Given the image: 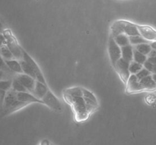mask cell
<instances>
[{
  "label": "cell",
  "instance_id": "cell-24",
  "mask_svg": "<svg viewBox=\"0 0 156 145\" xmlns=\"http://www.w3.org/2000/svg\"><path fill=\"white\" fill-rule=\"evenodd\" d=\"M115 39L116 43L120 46V47H125V46L129 45V36H126V34H120L117 36V37L114 38Z\"/></svg>",
  "mask_w": 156,
  "mask_h": 145
},
{
  "label": "cell",
  "instance_id": "cell-1",
  "mask_svg": "<svg viewBox=\"0 0 156 145\" xmlns=\"http://www.w3.org/2000/svg\"><path fill=\"white\" fill-rule=\"evenodd\" d=\"M63 98L71 106L74 112V119L77 123L86 121L89 117L82 94V88L73 87L65 89L62 92Z\"/></svg>",
  "mask_w": 156,
  "mask_h": 145
},
{
  "label": "cell",
  "instance_id": "cell-8",
  "mask_svg": "<svg viewBox=\"0 0 156 145\" xmlns=\"http://www.w3.org/2000/svg\"><path fill=\"white\" fill-rule=\"evenodd\" d=\"M126 91L128 94H136V93L146 91L144 87L140 83L136 74H131L126 85Z\"/></svg>",
  "mask_w": 156,
  "mask_h": 145
},
{
  "label": "cell",
  "instance_id": "cell-23",
  "mask_svg": "<svg viewBox=\"0 0 156 145\" xmlns=\"http://www.w3.org/2000/svg\"><path fill=\"white\" fill-rule=\"evenodd\" d=\"M12 88L16 92H27V90L24 88V85L17 78L16 76H15V78L12 79Z\"/></svg>",
  "mask_w": 156,
  "mask_h": 145
},
{
  "label": "cell",
  "instance_id": "cell-9",
  "mask_svg": "<svg viewBox=\"0 0 156 145\" xmlns=\"http://www.w3.org/2000/svg\"><path fill=\"white\" fill-rule=\"evenodd\" d=\"M139 33L148 42H153L156 40V30L149 26L137 25Z\"/></svg>",
  "mask_w": 156,
  "mask_h": 145
},
{
  "label": "cell",
  "instance_id": "cell-36",
  "mask_svg": "<svg viewBox=\"0 0 156 145\" xmlns=\"http://www.w3.org/2000/svg\"><path fill=\"white\" fill-rule=\"evenodd\" d=\"M149 57H156V50L155 49H152V51L150 52V53L149 54Z\"/></svg>",
  "mask_w": 156,
  "mask_h": 145
},
{
  "label": "cell",
  "instance_id": "cell-20",
  "mask_svg": "<svg viewBox=\"0 0 156 145\" xmlns=\"http://www.w3.org/2000/svg\"><path fill=\"white\" fill-rule=\"evenodd\" d=\"M0 55H1L2 57L4 59V60L16 59L6 44H4V45L1 47V49H0Z\"/></svg>",
  "mask_w": 156,
  "mask_h": 145
},
{
  "label": "cell",
  "instance_id": "cell-21",
  "mask_svg": "<svg viewBox=\"0 0 156 145\" xmlns=\"http://www.w3.org/2000/svg\"><path fill=\"white\" fill-rule=\"evenodd\" d=\"M20 63H21V68H22V71L24 74H27V75L30 76L32 77L33 78H34L35 80H37V78H36V74H35L34 71H33L31 67L24 60H21L20 61Z\"/></svg>",
  "mask_w": 156,
  "mask_h": 145
},
{
  "label": "cell",
  "instance_id": "cell-7",
  "mask_svg": "<svg viewBox=\"0 0 156 145\" xmlns=\"http://www.w3.org/2000/svg\"><path fill=\"white\" fill-rule=\"evenodd\" d=\"M22 53H23V60L25 61V62H27L30 67H31L33 71H34L35 74H36L37 81L44 84V85H47L45 78H44V74H43L42 71H41V68H40V67L38 66L36 62H35V61L30 57V55H28V53H27V52L24 51V50H23Z\"/></svg>",
  "mask_w": 156,
  "mask_h": 145
},
{
  "label": "cell",
  "instance_id": "cell-4",
  "mask_svg": "<svg viewBox=\"0 0 156 145\" xmlns=\"http://www.w3.org/2000/svg\"><path fill=\"white\" fill-rule=\"evenodd\" d=\"M129 63L130 62H128L121 58L114 67L124 85L127 84L128 80L131 75L130 72H129Z\"/></svg>",
  "mask_w": 156,
  "mask_h": 145
},
{
  "label": "cell",
  "instance_id": "cell-27",
  "mask_svg": "<svg viewBox=\"0 0 156 145\" xmlns=\"http://www.w3.org/2000/svg\"><path fill=\"white\" fill-rule=\"evenodd\" d=\"M143 68V65H141L135 61H132L129 63V72L131 74H136Z\"/></svg>",
  "mask_w": 156,
  "mask_h": 145
},
{
  "label": "cell",
  "instance_id": "cell-6",
  "mask_svg": "<svg viewBox=\"0 0 156 145\" xmlns=\"http://www.w3.org/2000/svg\"><path fill=\"white\" fill-rule=\"evenodd\" d=\"M41 100L44 104L50 108L52 110L56 111V112H61L62 110V105H61L59 100L50 90L47 91V94L43 97Z\"/></svg>",
  "mask_w": 156,
  "mask_h": 145
},
{
  "label": "cell",
  "instance_id": "cell-38",
  "mask_svg": "<svg viewBox=\"0 0 156 145\" xmlns=\"http://www.w3.org/2000/svg\"><path fill=\"white\" fill-rule=\"evenodd\" d=\"M4 30V26H3V24L0 22V33H3Z\"/></svg>",
  "mask_w": 156,
  "mask_h": 145
},
{
  "label": "cell",
  "instance_id": "cell-2",
  "mask_svg": "<svg viewBox=\"0 0 156 145\" xmlns=\"http://www.w3.org/2000/svg\"><path fill=\"white\" fill-rule=\"evenodd\" d=\"M3 35L5 38L6 45L8 46L15 59L18 61L23 60V49L20 47L16 38L14 36L11 30H5L3 32Z\"/></svg>",
  "mask_w": 156,
  "mask_h": 145
},
{
  "label": "cell",
  "instance_id": "cell-32",
  "mask_svg": "<svg viewBox=\"0 0 156 145\" xmlns=\"http://www.w3.org/2000/svg\"><path fill=\"white\" fill-rule=\"evenodd\" d=\"M6 94H7V91H3V90H0V114L2 112L3 105H4L5 98Z\"/></svg>",
  "mask_w": 156,
  "mask_h": 145
},
{
  "label": "cell",
  "instance_id": "cell-15",
  "mask_svg": "<svg viewBox=\"0 0 156 145\" xmlns=\"http://www.w3.org/2000/svg\"><path fill=\"white\" fill-rule=\"evenodd\" d=\"M17 100H18V99H17L16 91H14L12 88L9 90V91H7L5 98V102H4V105H3V109H2V113L3 112V111H5L6 109H8V108H9L12 103H15ZM1 114H0V115H1Z\"/></svg>",
  "mask_w": 156,
  "mask_h": 145
},
{
  "label": "cell",
  "instance_id": "cell-19",
  "mask_svg": "<svg viewBox=\"0 0 156 145\" xmlns=\"http://www.w3.org/2000/svg\"><path fill=\"white\" fill-rule=\"evenodd\" d=\"M140 81L143 85V86L144 87L146 91H154V90H156V83L154 81L152 74L144 78L142 80H140Z\"/></svg>",
  "mask_w": 156,
  "mask_h": 145
},
{
  "label": "cell",
  "instance_id": "cell-33",
  "mask_svg": "<svg viewBox=\"0 0 156 145\" xmlns=\"http://www.w3.org/2000/svg\"><path fill=\"white\" fill-rule=\"evenodd\" d=\"M153 66L154 65H152V63H151L150 62H149V61H146V62H145L144 64H143V68H145L146 69H147L148 71H149L150 72H152V69H153Z\"/></svg>",
  "mask_w": 156,
  "mask_h": 145
},
{
  "label": "cell",
  "instance_id": "cell-14",
  "mask_svg": "<svg viewBox=\"0 0 156 145\" xmlns=\"http://www.w3.org/2000/svg\"><path fill=\"white\" fill-rule=\"evenodd\" d=\"M126 21H117L111 27V36L117 37L120 34H124V27Z\"/></svg>",
  "mask_w": 156,
  "mask_h": 145
},
{
  "label": "cell",
  "instance_id": "cell-12",
  "mask_svg": "<svg viewBox=\"0 0 156 145\" xmlns=\"http://www.w3.org/2000/svg\"><path fill=\"white\" fill-rule=\"evenodd\" d=\"M27 105H29L28 103H24V102H21L20 101V100H17L16 101H15L14 103H12V104L11 105L8 109H6L5 110L3 111L2 113L1 114V116H6L10 115V114L13 113V112H16V111L25 107V106H27Z\"/></svg>",
  "mask_w": 156,
  "mask_h": 145
},
{
  "label": "cell",
  "instance_id": "cell-10",
  "mask_svg": "<svg viewBox=\"0 0 156 145\" xmlns=\"http://www.w3.org/2000/svg\"><path fill=\"white\" fill-rule=\"evenodd\" d=\"M15 76L21 81V83L24 85V87L27 90V91L30 92V94H33L37 80H35L34 78H33L30 76L27 75V74H24V73L16 74Z\"/></svg>",
  "mask_w": 156,
  "mask_h": 145
},
{
  "label": "cell",
  "instance_id": "cell-40",
  "mask_svg": "<svg viewBox=\"0 0 156 145\" xmlns=\"http://www.w3.org/2000/svg\"><path fill=\"white\" fill-rule=\"evenodd\" d=\"M152 73H153V74H156V65H154L153 69H152Z\"/></svg>",
  "mask_w": 156,
  "mask_h": 145
},
{
  "label": "cell",
  "instance_id": "cell-25",
  "mask_svg": "<svg viewBox=\"0 0 156 145\" xmlns=\"http://www.w3.org/2000/svg\"><path fill=\"white\" fill-rule=\"evenodd\" d=\"M133 61L143 65L147 61V56L142 54L141 53L134 49L133 50Z\"/></svg>",
  "mask_w": 156,
  "mask_h": 145
},
{
  "label": "cell",
  "instance_id": "cell-11",
  "mask_svg": "<svg viewBox=\"0 0 156 145\" xmlns=\"http://www.w3.org/2000/svg\"><path fill=\"white\" fill-rule=\"evenodd\" d=\"M17 99L21 102H24L28 104L32 103H43L42 100L37 98L34 95L30 94V92H17Z\"/></svg>",
  "mask_w": 156,
  "mask_h": 145
},
{
  "label": "cell",
  "instance_id": "cell-37",
  "mask_svg": "<svg viewBox=\"0 0 156 145\" xmlns=\"http://www.w3.org/2000/svg\"><path fill=\"white\" fill-rule=\"evenodd\" d=\"M50 144H51L49 142L48 140H44V141H41V145H50Z\"/></svg>",
  "mask_w": 156,
  "mask_h": 145
},
{
  "label": "cell",
  "instance_id": "cell-28",
  "mask_svg": "<svg viewBox=\"0 0 156 145\" xmlns=\"http://www.w3.org/2000/svg\"><path fill=\"white\" fill-rule=\"evenodd\" d=\"M12 80H2L0 81V90L9 91L12 89Z\"/></svg>",
  "mask_w": 156,
  "mask_h": 145
},
{
  "label": "cell",
  "instance_id": "cell-16",
  "mask_svg": "<svg viewBox=\"0 0 156 145\" xmlns=\"http://www.w3.org/2000/svg\"><path fill=\"white\" fill-rule=\"evenodd\" d=\"M6 65L9 68V69L15 73V74H23L22 68H21V63L20 61L17 60V59H12V60H5Z\"/></svg>",
  "mask_w": 156,
  "mask_h": 145
},
{
  "label": "cell",
  "instance_id": "cell-5",
  "mask_svg": "<svg viewBox=\"0 0 156 145\" xmlns=\"http://www.w3.org/2000/svg\"><path fill=\"white\" fill-rule=\"evenodd\" d=\"M82 94H83V97L85 102L87 110H88L89 115L91 116V114L95 112L98 108V100L95 96L94 95V94L91 91H88V89L82 88Z\"/></svg>",
  "mask_w": 156,
  "mask_h": 145
},
{
  "label": "cell",
  "instance_id": "cell-3",
  "mask_svg": "<svg viewBox=\"0 0 156 145\" xmlns=\"http://www.w3.org/2000/svg\"><path fill=\"white\" fill-rule=\"evenodd\" d=\"M108 53L111 64L114 67L116 63L122 58V53L121 47L116 43L115 39L111 36L108 40Z\"/></svg>",
  "mask_w": 156,
  "mask_h": 145
},
{
  "label": "cell",
  "instance_id": "cell-39",
  "mask_svg": "<svg viewBox=\"0 0 156 145\" xmlns=\"http://www.w3.org/2000/svg\"><path fill=\"white\" fill-rule=\"evenodd\" d=\"M150 45L152 49H155V50H156V41H153V42H152V43H151Z\"/></svg>",
  "mask_w": 156,
  "mask_h": 145
},
{
  "label": "cell",
  "instance_id": "cell-31",
  "mask_svg": "<svg viewBox=\"0 0 156 145\" xmlns=\"http://www.w3.org/2000/svg\"><path fill=\"white\" fill-rule=\"evenodd\" d=\"M0 69L3 70V71H6V72L15 74V73H13L12 71H11L10 69H9V68L8 67V65H6V63H5V62L4 59L2 57L1 55H0Z\"/></svg>",
  "mask_w": 156,
  "mask_h": 145
},
{
  "label": "cell",
  "instance_id": "cell-26",
  "mask_svg": "<svg viewBox=\"0 0 156 145\" xmlns=\"http://www.w3.org/2000/svg\"><path fill=\"white\" fill-rule=\"evenodd\" d=\"M129 43L132 46H136L141 43H149L147 40L144 39L140 35H137V36H129Z\"/></svg>",
  "mask_w": 156,
  "mask_h": 145
},
{
  "label": "cell",
  "instance_id": "cell-35",
  "mask_svg": "<svg viewBox=\"0 0 156 145\" xmlns=\"http://www.w3.org/2000/svg\"><path fill=\"white\" fill-rule=\"evenodd\" d=\"M147 60L150 62L152 65H156V57H149Z\"/></svg>",
  "mask_w": 156,
  "mask_h": 145
},
{
  "label": "cell",
  "instance_id": "cell-18",
  "mask_svg": "<svg viewBox=\"0 0 156 145\" xmlns=\"http://www.w3.org/2000/svg\"><path fill=\"white\" fill-rule=\"evenodd\" d=\"M124 34H126L128 36L140 35L136 24H133V23L129 22V21H125Z\"/></svg>",
  "mask_w": 156,
  "mask_h": 145
},
{
  "label": "cell",
  "instance_id": "cell-17",
  "mask_svg": "<svg viewBox=\"0 0 156 145\" xmlns=\"http://www.w3.org/2000/svg\"><path fill=\"white\" fill-rule=\"evenodd\" d=\"M133 50L134 48L131 44L121 47L122 59H125L128 62L133 61Z\"/></svg>",
  "mask_w": 156,
  "mask_h": 145
},
{
  "label": "cell",
  "instance_id": "cell-30",
  "mask_svg": "<svg viewBox=\"0 0 156 145\" xmlns=\"http://www.w3.org/2000/svg\"><path fill=\"white\" fill-rule=\"evenodd\" d=\"M151 73L152 72H150V71H148L147 69H146L145 68H143V69L140 70V71H139L136 74V76L137 78L140 81V80H142L143 78H144L147 77V76L151 75Z\"/></svg>",
  "mask_w": 156,
  "mask_h": 145
},
{
  "label": "cell",
  "instance_id": "cell-13",
  "mask_svg": "<svg viewBox=\"0 0 156 145\" xmlns=\"http://www.w3.org/2000/svg\"><path fill=\"white\" fill-rule=\"evenodd\" d=\"M49 91V88H47V85L41 83V82L37 81L36 85H35L33 95H34L37 98L42 100L43 97L47 94V91Z\"/></svg>",
  "mask_w": 156,
  "mask_h": 145
},
{
  "label": "cell",
  "instance_id": "cell-29",
  "mask_svg": "<svg viewBox=\"0 0 156 145\" xmlns=\"http://www.w3.org/2000/svg\"><path fill=\"white\" fill-rule=\"evenodd\" d=\"M16 75L15 74H12V73L6 72V71H3V70L0 69V81L2 80H12Z\"/></svg>",
  "mask_w": 156,
  "mask_h": 145
},
{
  "label": "cell",
  "instance_id": "cell-41",
  "mask_svg": "<svg viewBox=\"0 0 156 145\" xmlns=\"http://www.w3.org/2000/svg\"><path fill=\"white\" fill-rule=\"evenodd\" d=\"M50 145H55V144H51Z\"/></svg>",
  "mask_w": 156,
  "mask_h": 145
},
{
  "label": "cell",
  "instance_id": "cell-22",
  "mask_svg": "<svg viewBox=\"0 0 156 145\" xmlns=\"http://www.w3.org/2000/svg\"><path fill=\"white\" fill-rule=\"evenodd\" d=\"M134 49H135V50H136L138 52H140V53H141L142 54L146 55V56L149 55L152 50L151 45L149 43H148L136 45Z\"/></svg>",
  "mask_w": 156,
  "mask_h": 145
},
{
  "label": "cell",
  "instance_id": "cell-34",
  "mask_svg": "<svg viewBox=\"0 0 156 145\" xmlns=\"http://www.w3.org/2000/svg\"><path fill=\"white\" fill-rule=\"evenodd\" d=\"M4 44H6L5 38L3 33H0V49H1V47H2Z\"/></svg>",
  "mask_w": 156,
  "mask_h": 145
}]
</instances>
